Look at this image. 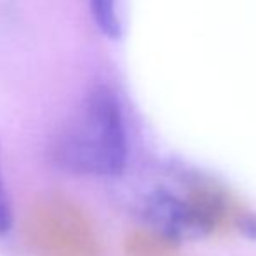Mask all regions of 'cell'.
Returning <instances> with one entry per match:
<instances>
[{"instance_id": "6da1fadb", "label": "cell", "mask_w": 256, "mask_h": 256, "mask_svg": "<svg viewBox=\"0 0 256 256\" xmlns=\"http://www.w3.org/2000/svg\"><path fill=\"white\" fill-rule=\"evenodd\" d=\"M128 131L117 96L94 88L63 126L52 143V160L72 174L112 178L126 169Z\"/></svg>"}, {"instance_id": "7a4b0ae2", "label": "cell", "mask_w": 256, "mask_h": 256, "mask_svg": "<svg viewBox=\"0 0 256 256\" xmlns=\"http://www.w3.org/2000/svg\"><path fill=\"white\" fill-rule=\"evenodd\" d=\"M230 214L228 197L200 180L188 185L186 190L155 188L142 202V216L146 226L174 244L214 232Z\"/></svg>"}, {"instance_id": "5b68a950", "label": "cell", "mask_w": 256, "mask_h": 256, "mask_svg": "<svg viewBox=\"0 0 256 256\" xmlns=\"http://www.w3.org/2000/svg\"><path fill=\"white\" fill-rule=\"evenodd\" d=\"M239 225L248 236L256 239V218L254 216H246V218H242V222H240Z\"/></svg>"}, {"instance_id": "3957f363", "label": "cell", "mask_w": 256, "mask_h": 256, "mask_svg": "<svg viewBox=\"0 0 256 256\" xmlns=\"http://www.w3.org/2000/svg\"><path fill=\"white\" fill-rule=\"evenodd\" d=\"M91 12L98 28L106 37H118L120 34V21L117 16V4L115 0H89Z\"/></svg>"}, {"instance_id": "277c9868", "label": "cell", "mask_w": 256, "mask_h": 256, "mask_svg": "<svg viewBox=\"0 0 256 256\" xmlns=\"http://www.w3.org/2000/svg\"><path fill=\"white\" fill-rule=\"evenodd\" d=\"M14 226V208L7 190L6 176H4L2 152H0V239L6 237Z\"/></svg>"}]
</instances>
